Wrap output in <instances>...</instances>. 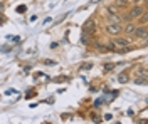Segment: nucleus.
Instances as JSON below:
<instances>
[{
	"label": "nucleus",
	"mask_w": 148,
	"mask_h": 124,
	"mask_svg": "<svg viewBox=\"0 0 148 124\" xmlns=\"http://www.w3.org/2000/svg\"><path fill=\"white\" fill-rule=\"evenodd\" d=\"M143 12H145V10L141 9L140 5H136V7H133V9L130 10V17H131V19H138V17H141Z\"/></svg>",
	"instance_id": "20e7f679"
},
{
	"label": "nucleus",
	"mask_w": 148,
	"mask_h": 124,
	"mask_svg": "<svg viewBox=\"0 0 148 124\" xmlns=\"http://www.w3.org/2000/svg\"><path fill=\"white\" fill-rule=\"evenodd\" d=\"M113 67H114V64H111V62H108V64H104V69H106V70H111Z\"/></svg>",
	"instance_id": "9d476101"
},
{
	"label": "nucleus",
	"mask_w": 148,
	"mask_h": 124,
	"mask_svg": "<svg viewBox=\"0 0 148 124\" xmlns=\"http://www.w3.org/2000/svg\"><path fill=\"white\" fill-rule=\"evenodd\" d=\"M116 5H120V7H125V5H126V0H116Z\"/></svg>",
	"instance_id": "1a4fd4ad"
},
{
	"label": "nucleus",
	"mask_w": 148,
	"mask_h": 124,
	"mask_svg": "<svg viewBox=\"0 0 148 124\" xmlns=\"http://www.w3.org/2000/svg\"><path fill=\"white\" fill-rule=\"evenodd\" d=\"M114 44L116 45H120V47H125V45H128V39H121V37H116L114 39Z\"/></svg>",
	"instance_id": "39448f33"
},
{
	"label": "nucleus",
	"mask_w": 148,
	"mask_h": 124,
	"mask_svg": "<svg viewBox=\"0 0 148 124\" xmlns=\"http://www.w3.org/2000/svg\"><path fill=\"white\" fill-rule=\"evenodd\" d=\"M135 35L138 39H147V27L145 25H140V27H135Z\"/></svg>",
	"instance_id": "7ed1b4c3"
},
{
	"label": "nucleus",
	"mask_w": 148,
	"mask_h": 124,
	"mask_svg": "<svg viewBox=\"0 0 148 124\" xmlns=\"http://www.w3.org/2000/svg\"><path fill=\"white\" fill-rule=\"evenodd\" d=\"M121 24H116V22H110L108 25H106V32L108 34H111V35H118V34H121Z\"/></svg>",
	"instance_id": "f257e3e1"
},
{
	"label": "nucleus",
	"mask_w": 148,
	"mask_h": 124,
	"mask_svg": "<svg viewBox=\"0 0 148 124\" xmlns=\"http://www.w3.org/2000/svg\"><path fill=\"white\" fill-rule=\"evenodd\" d=\"M147 82V77H141V79H136L135 81V84H145Z\"/></svg>",
	"instance_id": "6e6552de"
},
{
	"label": "nucleus",
	"mask_w": 148,
	"mask_h": 124,
	"mask_svg": "<svg viewBox=\"0 0 148 124\" xmlns=\"http://www.w3.org/2000/svg\"><path fill=\"white\" fill-rule=\"evenodd\" d=\"M118 81H120L121 84H126V82H128V76H126V74H121Z\"/></svg>",
	"instance_id": "0eeeda50"
},
{
	"label": "nucleus",
	"mask_w": 148,
	"mask_h": 124,
	"mask_svg": "<svg viewBox=\"0 0 148 124\" xmlns=\"http://www.w3.org/2000/svg\"><path fill=\"white\" fill-rule=\"evenodd\" d=\"M135 27H136V24H131V22H130L128 25H126V27H125V32H126V34H128V35H131V34H133V32H135Z\"/></svg>",
	"instance_id": "423d86ee"
},
{
	"label": "nucleus",
	"mask_w": 148,
	"mask_h": 124,
	"mask_svg": "<svg viewBox=\"0 0 148 124\" xmlns=\"http://www.w3.org/2000/svg\"><path fill=\"white\" fill-rule=\"evenodd\" d=\"M94 30H96V24L92 20H88L83 27V34H94Z\"/></svg>",
	"instance_id": "f03ea898"
},
{
	"label": "nucleus",
	"mask_w": 148,
	"mask_h": 124,
	"mask_svg": "<svg viewBox=\"0 0 148 124\" xmlns=\"http://www.w3.org/2000/svg\"><path fill=\"white\" fill-rule=\"evenodd\" d=\"M141 22H143V25H145V24H147V15H145V12H143V14H141Z\"/></svg>",
	"instance_id": "f8f14e48"
},
{
	"label": "nucleus",
	"mask_w": 148,
	"mask_h": 124,
	"mask_svg": "<svg viewBox=\"0 0 148 124\" xmlns=\"http://www.w3.org/2000/svg\"><path fill=\"white\" fill-rule=\"evenodd\" d=\"M44 64H46V66H54L56 62H54V60H49V59H47V60H44Z\"/></svg>",
	"instance_id": "9b49d317"
}]
</instances>
